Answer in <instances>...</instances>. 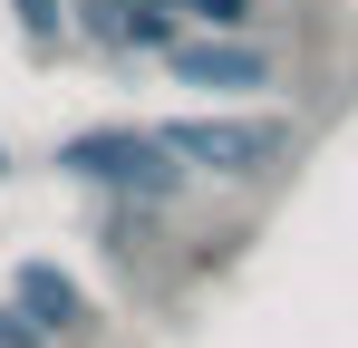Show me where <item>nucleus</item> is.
<instances>
[{
    "instance_id": "nucleus-1",
    "label": "nucleus",
    "mask_w": 358,
    "mask_h": 348,
    "mask_svg": "<svg viewBox=\"0 0 358 348\" xmlns=\"http://www.w3.org/2000/svg\"><path fill=\"white\" fill-rule=\"evenodd\" d=\"M59 174L78 184H117V194H145V203H165L184 184V165L145 136V126H97V136H68L59 145Z\"/></svg>"
},
{
    "instance_id": "nucleus-2",
    "label": "nucleus",
    "mask_w": 358,
    "mask_h": 348,
    "mask_svg": "<svg viewBox=\"0 0 358 348\" xmlns=\"http://www.w3.org/2000/svg\"><path fill=\"white\" fill-rule=\"evenodd\" d=\"M155 145L213 174H262L271 155H291V126L281 116H175V126H155Z\"/></svg>"
},
{
    "instance_id": "nucleus-3",
    "label": "nucleus",
    "mask_w": 358,
    "mask_h": 348,
    "mask_svg": "<svg viewBox=\"0 0 358 348\" xmlns=\"http://www.w3.org/2000/svg\"><path fill=\"white\" fill-rule=\"evenodd\" d=\"M20 319H29V339H68V329H87V290L59 281L49 261H20Z\"/></svg>"
},
{
    "instance_id": "nucleus-4",
    "label": "nucleus",
    "mask_w": 358,
    "mask_h": 348,
    "mask_svg": "<svg viewBox=\"0 0 358 348\" xmlns=\"http://www.w3.org/2000/svg\"><path fill=\"white\" fill-rule=\"evenodd\" d=\"M175 78H184V87H262L271 58L233 49V39H175Z\"/></svg>"
},
{
    "instance_id": "nucleus-5",
    "label": "nucleus",
    "mask_w": 358,
    "mask_h": 348,
    "mask_svg": "<svg viewBox=\"0 0 358 348\" xmlns=\"http://www.w3.org/2000/svg\"><path fill=\"white\" fill-rule=\"evenodd\" d=\"M184 10H194L203 29H242V20H252V0H184Z\"/></svg>"
},
{
    "instance_id": "nucleus-6",
    "label": "nucleus",
    "mask_w": 358,
    "mask_h": 348,
    "mask_svg": "<svg viewBox=\"0 0 358 348\" xmlns=\"http://www.w3.org/2000/svg\"><path fill=\"white\" fill-rule=\"evenodd\" d=\"M20 29H29V39H49V29H59V0H20Z\"/></svg>"
},
{
    "instance_id": "nucleus-7",
    "label": "nucleus",
    "mask_w": 358,
    "mask_h": 348,
    "mask_svg": "<svg viewBox=\"0 0 358 348\" xmlns=\"http://www.w3.org/2000/svg\"><path fill=\"white\" fill-rule=\"evenodd\" d=\"M0 165H10V155H0Z\"/></svg>"
}]
</instances>
